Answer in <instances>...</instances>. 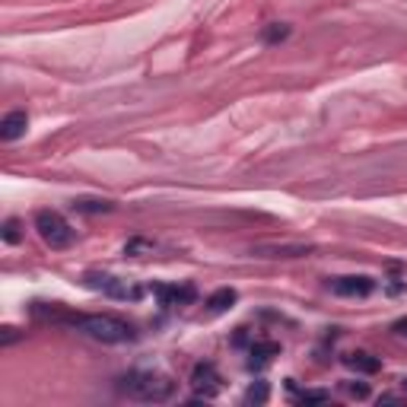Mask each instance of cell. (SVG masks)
I'll return each mask as SVG.
<instances>
[{"instance_id": "d6986e66", "label": "cell", "mask_w": 407, "mask_h": 407, "mask_svg": "<svg viewBox=\"0 0 407 407\" xmlns=\"http://www.w3.org/2000/svg\"><path fill=\"white\" fill-rule=\"evenodd\" d=\"M391 331H395L398 338H407V318H398L395 325H391Z\"/></svg>"}, {"instance_id": "44dd1931", "label": "cell", "mask_w": 407, "mask_h": 407, "mask_svg": "<svg viewBox=\"0 0 407 407\" xmlns=\"http://www.w3.org/2000/svg\"><path fill=\"white\" fill-rule=\"evenodd\" d=\"M398 395H382V398H379V404H398Z\"/></svg>"}, {"instance_id": "30bf717a", "label": "cell", "mask_w": 407, "mask_h": 407, "mask_svg": "<svg viewBox=\"0 0 407 407\" xmlns=\"http://www.w3.org/2000/svg\"><path fill=\"white\" fill-rule=\"evenodd\" d=\"M344 360V366H350V369H356V373H379L382 369V360L373 353H363V350H353V353H344L340 356Z\"/></svg>"}, {"instance_id": "5bb4252c", "label": "cell", "mask_w": 407, "mask_h": 407, "mask_svg": "<svg viewBox=\"0 0 407 407\" xmlns=\"http://www.w3.org/2000/svg\"><path fill=\"white\" fill-rule=\"evenodd\" d=\"M283 38H290V26L286 23H270V26H264V32H261V42H283Z\"/></svg>"}, {"instance_id": "3957f363", "label": "cell", "mask_w": 407, "mask_h": 407, "mask_svg": "<svg viewBox=\"0 0 407 407\" xmlns=\"http://www.w3.org/2000/svg\"><path fill=\"white\" fill-rule=\"evenodd\" d=\"M83 286L108 296V299H118V303H137V299H143V286L130 283L124 277H115L108 270H86L83 274Z\"/></svg>"}, {"instance_id": "277c9868", "label": "cell", "mask_w": 407, "mask_h": 407, "mask_svg": "<svg viewBox=\"0 0 407 407\" xmlns=\"http://www.w3.org/2000/svg\"><path fill=\"white\" fill-rule=\"evenodd\" d=\"M35 233L42 235V242L54 251L70 248L73 239H77L73 226H70L58 210H38V213H35Z\"/></svg>"}, {"instance_id": "ba28073f", "label": "cell", "mask_w": 407, "mask_h": 407, "mask_svg": "<svg viewBox=\"0 0 407 407\" xmlns=\"http://www.w3.org/2000/svg\"><path fill=\"white\" fill-rule=\"evenodd\" d=\"M26 128H29V115L23 112V108L7 112V115H3V121H0V140L13 143V140H19L23 134H26Z\"/></svg>"}, {"instance_id": "2e32d148", "label": "cell", "mask_w": 407, "mask_h": 407, "mask_svg": "<svg viewBox=\"0 0 407 407\" xmlns=\"http://www.w3.org/2000/svg\"><path fill=\"white\" fill-rule=\"evenodd\" d=\"M245 401H248V404H264V401H268V382H255V385L245 391Z\"/></svg>"}, {"instance_id": "9a60e30c", "label": "cell", "mask_w": 407, "mask_h": 407, "mask_svg": "<svg viewBox=\"0 0 407 407\" xmlns=\"http://www.w3.org/2000/svg\"><path fill=\"white\" fill-rule=\"evenodd\" d=\"M0 235H3V242L7 245H19L23 242V223L10 217L7 223H3V229H0Z\"/></svg>"}, {"instance_id": "7a4b0ae2", "label": "cell", "mask_w": 407, "mask_h": 407, "mask_svg": "<svg viewBox=\"0 0 407 407\" xmlns=\"http://www.w3.org/2000/svg\"><path fill=\"white\" fill-rule=\"evenodd\" d=\"M118 391L128 395L130 401H143V404H163L172 401L178 391V382L165 373H153V369H137L118 379Z\"/></svg>"}, {"instance_id": "5b68a950", "label": "cell", "mask_w": 407, "mask_h": 407, "mask_svg": "<svg viewBox=\"0 0 407 407\" xmlns=\"http://www.w3.org/2000/svg\"><path fill=\"white\" fill-rule=\"evenodd\" d=\"M191 388L198 391V398H213V395H220V388H223V375L217 373V366L213 363H198L194 369H191Z\"/></svg>"}, {"instance_id": "4fadbf2b", "label": "cell", "mask_w": 407, "mask_h": 407, "mask_svg": "<svg viewBox=\"0 0 407 407\" xmlns=\"http://www.w3.org/2000/svg\"><path fill=\"white\" fill-rule=\"evenodd\" d=\"M233 303H235V290H229V286H226V290H217V293L210 296L207 309H210V312H226V309H229Z\"/></svg>"}, {"instance_id": "ffe728a7", "label": "cell", "mask_w": 407, "mask_h": 407, "mask_svg": "<svg viewBox=\"0 0 407 407\" xmlns=\"http://www.w3.org/2000/svg\"><path fill=\"white\" fill-rule=\"evenodd\" d=\"M19 334H16V328H3V344H13Z\"/></svg>"}, {"instance_id": "8992f818", "label": "cell", "mask_w": 407, "mask_h": 407, "mask_svg": "<svg viewBox=\"0 0 407 407\" xmlns=\"http://www.w3.org/2000/svg\"><path fill=\"white\" fill-rule=\"evenodd\" d=\"M331 293L344 296V299H366L375 290V280L366 274H350V277H334L331 280Z\"/></svg>"}, {"instance_id": "6da1fadb", "label": "cell", "mask_w": 407, "mask_h": 407, "mask_svg": "<svg viewBox=\"0 0 407 407\" xmlns=\"http://www.w3.org/2000/svg\"><path fill=\"white\" fill-rule=\"evenodd\" d=\"M32 315L45 321H54V325H67V328L80 331V334L99 340V344H130V340H137V328L130 321L118 318V315H80V312L61 309L58 303L51 305L35 303Z\"/></svg>"}, {"instance_id": "8fae6325", "label": "cell", "mask_w": 407, "mask_h": 407, "mask_svg": "<svg viewBox=\"0 0 407 407\" xmlns=\"http://www.w3.org/2000/svg\"><path fill=\"white\" fill-rule=\"evenodd\" d=\"M261 255V258H299V255H305V245H258L255 248Z\"/></svg>"}, {"instance_id": "7c38bea8", "label": "cell", "mask_w": 407, "mask_h": 407, "mask_svg": "<svg viewBox=\"0 0 407 407\" xmlns=\"http://www.w3.org/2000/svg\"><path fill=\"white\" fill-rule=\"evenodd\" d=\"M73 210L77 213H108V210H115V204L105 198H77L73 200Z\"/></svg>"}, {"instance_id": "52a82bcc", "label": "cell", "mask_w": 407, "mask_h": 407, "mask_svg": "<svg viewBox=\"0 0 407 407\" xmlns=\"http://www.w3.org/2000/svg\"><path fill=\"white\" fill-rule=\"evenodd\" d=\"M150 290L163 305H191L198 299V290L191 283H153Z\"/></svg>"}, {"instance_id": "9c48e42d", "label": "cell", "mask_w": 407, "mask_h": 407, "mask_svg": "<svg viewBox=\"0 0 407 407\" xmlns=\"http://www.w3.org/2000/svg\"><path fill=\"white\" fill-rule=\"evenodd\" d=\"M274 356H280V344H274V340H255V344L248 347V366L251 369L270 363Z\"/></svg>"}, {"instance_id": "e0dca14e", "label": "cell", "mask_w": 407, "mask_h": 407, "mask_svg": "<svg viewBox=\"0 0 407 407\" xmlns=\"http://www.w3.org/2000/svg\"><path fill=\"white\" fill-rule=\"evenodd\" d=\"M325 401H331L328 391H303L299 395V404H325Z\"/></svg>"}, {"instance_id": "ac0fdd59", "label": "cell", "mask_w": 407, "mask_h": 407, "mask_svg": "<svg viewBox=\"0 0 407 407\" xmlns=\"http://www.w3.org/2000/svg\"><path fill=\"white\" fill-rule=\"evenodd\" d=\"M347 391H350L353 398H366V395H369V388H366V382H360V385H347Z\"/></svg>"}]
</instances>
